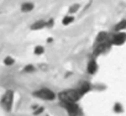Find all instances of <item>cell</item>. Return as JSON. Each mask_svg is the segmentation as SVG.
Wrapping results in <instances>:
<instances>
[{"instance_id":"7a4b0ae2","label":"cell","mask_w":126,"mask_h":116,"mask_svg":"<svg viewBox=\"0 0 126 116\" xmlns=\"http://www.w3.org/2000/svg\"><path fill=\"white\" fill-rule=\"evenodd\" d=\"M33 96L37 99H41V100H46V101H52L56 99V94L47 88H41V89L33 91Z\"/></svg>"},{"instance_id":"52a82bcc","label":"cell","mask_w":126,"mask_h":116,"mask_svg":"<svg viewBox=\"0 0 126 116\" xmlns=\"http://www.w3.org/2000/svg\"><path fill=\"white\" fill-rule=\"evenodd\" d=\"M98 68H99V66H98V63H96V61L94 59V58H92V59L88 62V66H87V72L89 73V74H95L96 72H98Z\"/></svg>"},{"instance_id":"ba28073f","label":"cell","mask_w":126,"mask_h":116,"mask_svg":"<svg viewBox=\"0 0 126 116\" xmlns=\"http://www.w3.org/2000/svg\"><path fill=\"white\" fill-rule=\"evenodd\" d=\"M46 27H47V21H45V20H38V21H36L31 25V30H33V31L42 30V29H46Z\"/></svg>"},{"instance_id":"8fae6325","label":"cell","mask_w":126,"mask_h":116,"mask_svg":"<svg viewBox=\"0 0 126 116\" xmlns=\"http://www.w3.org/2000/svg\"><path fill=\"white\" fill-rule=\"evenodd\" d=\"M90 84L89 83H83L79 88H78V91H79V94H80V96H83V95H85L88 91H90Z\"/></svg>"},{"instance_id":"ac0fdd59","label":"cell","mask_w":126,"mask_h":116,"mask_svg":"<svg viewBox=\"0 0 126 116\" xmlns=\"http://www.w3.org/2000/svg\"><path fill=\"white\" fill-rule=\"evenodd\" d=\"M24 71H25V72H29V71L32 72V71H35V68H33V66H26Z\"/></svg>"},{"instance_id":"8992f818","label":"cell","mask_w":126,"mask_h":116,"mask_svg":"<svg viewBox=\"0 0 126 116\" xmlns=\"http://www.w3.org/2000/svg\"><path fill=\"white\" fill-rule=\"evenodd\" d=\"M111 41L109 42H104V43H99L98 44V47L95 48V51H94V56H100V54H103V53H105L106 51H109L110 49V47H111Z\"/></svg>"},{"instance_id":"4fadbf2b","label":"cell","mask_w":126,"mask_h":116,"mask_svg":"<svg viewBox=\"0 0 126 116\" xmlns=\"http://www.w3.org/2000/svg\"><path fill=\"white\" fill-rule=\"evenodd\" d=\"M73 21H74V17H73L72 15H67V16H64V17H63V20H62V24L64 25V26H68V25H71Z\"/></svg>"},{"instance_id":"5b68a950","label":"cell","mask_w":126,"mask_h":116,"mask_svg":"<svg viewBox=\"0 0 126 116\" xmlns=\"http://www.w3.org/2000/svg\"><path fill=\"white\" fill-rule=\"evenodd\" d=\"M111 43L115 44V46H121L126 42V33L122 31V32H116L111 38H110Z\"/></svg>"},{"instance_id":"6da1fadb","label":"cell","mask_w":126,"mask_h":116,"mask_svg":"<svg viewBox=\"0 0 126 116\" xmlns=\"http://www.w3.org/2000/svg\"><path fill=\"white\" fill-rule=\"evenodd\" d=\"M58 98L62 102H77L82 96L78 89H68L58 94Z\"/></svg>"},{"instance_id":"7c38bea8","label":"cell","mask_w":126,"mask_h":116,"mask_svg":"<svg viewBox=\"0 0 126 116\" xmlns=\"http://www.w3.org/2000/svg\"><path fill=\"white\" fill-rule=\"evenodd\" d=\"M125 29H126V20L120 21V22L115 26V31H116V32H122Z\"/></svg>"},{"instance_id":"9c48e42d","label":"cell","mask_w":126,"mask_h":116,"mask_svg":"<svg viewBox=\"0 0 126 116\" xmlns=\"http://www.w3.org/2000/svg\"><path fill=\"white\" fill-rule=\"evenodd\" d=\"M33 8H35L33 3H30V1H25V3H22L21 6H20V9H21L22 13H30V11L33 10Z\"/></svg>"},{"instance_id":"30bf717a","label":"cell","mask_w":126,"mask_h":116,"mask_svg":"<svg viewBox=\"0 0 126 116\" xmlns=\"http://www.w3.org/2000/svg\"><path fill=\"white\" fill-rule=\"evenodd\" d=\"M109 41V35L106 32H99V35L96 36V43H104V42H108Z\"/></svg>"},{"instance_id":"2e32d148","label":"cell","mask_w":126,"mask_h":116,"mask_svg":"<svg viewBox=\"0 0 126 116\" xmlns=\"http://www.w3.org/2000/svg\"><path fill=\"white\" fill-rule=\"evenodd\" d=\"M43 52H45V48L42 47V46H37L36 48H35V54H43Z\"/></svg>"},{"instance_id":"277c9868","label":"cell","mask_w":126,"mask_h":116,"mask_svg":"<svg viewBox=\"0 0 126 116\" xmlns=\"http://www.w3.org/2000/svg\"><path fill=\"white\" fill-rule=\"evenodd\" d=\"M62 105L69 116H78L79 106L77 105V102H62Z\"/></svg>"},{"instance_id":"e0dca14e","label":"cell","mask_w":126,"mask_h":116,"mask_svg":"<svg viewBox=\"0 0 126 116\" xmlns=\"http://www.w3.org/2000/svg\"><path fill=\"white\" fill-rule=\"evenodd\" d=\"M53 25H54V20H53V19H49V20H47V27H48V29L53 27Z\"/></svg>"},{"instance_id":"9a60e30c","label":"cell","mask_w":126,"mask_h":116,"mask_svg":"<svg viewBox=\"0 0 126 116\" xmlns=\"http://www.w3.org/2000/svg\"><path fill=\"white\" fill-rule=\"evenodd\" d=\"M80 8V5L79 4H74V5H72L71 8H69V14H73V13H76V11H78V9Z\"/></svg>"},{"instance_id":"5bb4252c","label":"cell","mask_w":126,"mask_h":116,"mask_svg":"<svg viewBox=\"0 0 126 116\" xmlns=\"http://www.w3.org/2000/svg\"><path fill=\"white\" fill-rule=\"evenodd\" d=\"M4 64H5L6 67H11V66L15 64V59H14L13 57H6L5 59H4Z\"/></svg>"},{"instance_id":"d6986e66","label":"cell","mask_w":126,"mask_h":116,"mask_svg":"<svg viewBox=\"0 0 126 116\" xmlns=\"http://www.w3.org/2000/svg\"><path fill=\"white\" fill-rule=\"evenodd\" d=\"M43 111V107H40V109H36V111H35V115H37V114H41Z\"/></svg>"},{"instance_id":"3957f363","label":"cell","mask_w":126,"mask_h":116,"mask_svg":"<svg viewBox=\"0 0 126 116\" xmlns=\"http://www.w3.org/2000/svg\"><path fill=\"white\" fill-rule=\"evenodd\" d=\"M0 102H1V105H3L6 110H11L13 102H14V91H13V90H8V91L3 95Z\"/></svg>"}]
</instances>
